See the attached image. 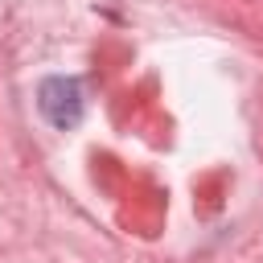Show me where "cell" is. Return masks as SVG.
Segmentation results:
<instances>
[{"label": "cell", "mask_w": 263, "mask_h": 263, "mask_svg": "<svg viewBox=\"0 0 263 263\" xmlns=\"http://www.w3.org/2000/svg\"><path fill=\"white\" fill-rule=\"evenodd\" d=\"M37 107H41V115H45L53 127H62V132L78 127L82 107H86L82 82H78V78H66V74L41 78V86H37Z\"/></svg>", "instance_id": "cell-1"}]
</instances>
